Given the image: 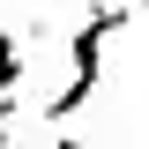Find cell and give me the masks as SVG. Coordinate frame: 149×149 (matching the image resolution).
<instances>
[{"label": "cell", "instance_id": "obj_3", "mask_svg": "<svg viewBox=\"0 0 149 149\" xmlns=\"http://www.w3.org/2000/svg\"><path fill=\"white\" fill-rule=\"evenodd\" d=\"M8 119H15V90H0V149H8Z\"/></svg>", "mask_w": 149, "mask_h": 149}, {"label": "cell", "instance_id": "obj_2", "mask_svg": "<svg viewBox=\"0 0 149 149\" xmlns=\"http://www.w3.org/2000/svg\"><path fill=\"white\" fill-rule=\"evenodd\" d=\"M0 90H22V52H15L8 30H0Z\"/></svg>", "mask_w": 149, "mask_h": 149}, {"label": "cell", "instance_id": "obj_1", "mask_svg": "<svg viewBox=\"0 0 149 149\" xmlns=\"http://www.w3.org/2000/svg\"><path fill=\"white\" fill-rule=\"evenodd\" d=\"M127 22H134V8H127V0H90V15L67 30V90H52V97H45V119H52V127H60V119H74V112L97 97L104 45L127 30Z\"/></svg>", "mask_w": 149, "mask_h": 149}, {"label": "cell", "instance_id": "obj_5", "mask_svg": "<svg viewBox=\"0 0 149 149\" xmlns=\"http://www.w3.org/2000/svg\"><path fill=\"white\" fill-rule=\"evenodd\" d=\"M127 8H134V15H149V0H127Z\"/></svg>", "mask_w": 149, "mask_h": 149}, {"label": "cell", "instance_id": "obj_4", "mask_svg": "<svg viewBox=\"0 0 149 149\" xmlns=\"http://www.w3.org/2000/svg\"><path fill=\"white\" fill-rule=\"evenodd\" d=\"M52 149H97V142H74V134H60V142H52Z\"/></svg>", "mask_w": 149, "mask_h": 149}]
</instances>
